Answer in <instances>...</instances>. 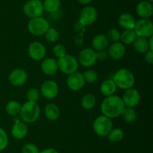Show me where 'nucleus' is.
I'll use <instances>...</instances> for the list:
<instances>
[{
	"mask_svg": "<svg viewBox=\"0 0 153 153\" xmlns=\"http://www.w3.org/2000/svg\"><path fill=\"white\" fill-rule=\"evenodd\" d=\"M126 51V50L125 45L122 42L118 41L112 43V44L109 46L108 54L112 59L120 60L125 56Z\"/></svg>",
	"mask_w": 153,
	"mask_h": 153,
	"instance_id": "18",
	"label": "nucleus"
},
{
	"mask_svg": "<svg viewBox=\"0 0 153 153\" xmlns=\"http://www.w3.org/2000/svg\"><path fill=\"white\" fill-rule=\"evenodd\" d=\"M50 27L49 22L42 16L31 18L28 22V30L34 36L43 35Z\"/></svg>",
	"mask_w": 153,
	"mask_h": 153,
	"instance_id": "6",
	"label": "nucleus"
},
{
	"mask_svg": "<svg viewBox=\"0 0 153 153\" xmlns=\"http://www.w3.org/2000/svg\"><path fill=\"white\" fill-rule=\"evenodd\" d=\"M143 58L146 63H148L149 64H152L153 63V50H149L148 51H146L144 53Z\"/></svg>",
	"mask_w": 153,
	"mask_h": 153,
	"instance_id": "38",
	"label": "nucleus"
},
{
	"mask_svg": "<svg viewBox=\"0 0 153 153\" xmlns=\"http://www.w3.org/2000/svg\"><path fill=\"white\" fill-rule=\"evenodd\" d=\"M107 137L109 141L112 142H120L124 137V132L121 128H112L111 130L107 135Z\"/></svg>",
	"mask_w": 153,
	"mask_h": 153,
	"instance_id": "30",
	"label": "nucleus"
},
{
	"mask_svg": "<svg viewBox=\"0 0 153 153\" xmlns=\"http://www.w3.org/2000/svg\"><path fill=\"white\" fill-rule=\"evenodd\" d=\"M39 153H59L55 148H48L46 149H43L42 151L39 152Z\"/></svg>",
	"mask_w": 153,
	"mask_h": 153,
	"instance_id": "40",
	"label": "nucleus"
},
{
	"mask_svg": "<svg viewBox=\"0 0 153 153\" xmlns=\"http://www.w3.org/2000/svg\"><path fill=\"white\" fill-rule=\"evenodd\" d=\"M19 117L25 123H33L37 121L40 115V108L37 102L28 101L21 106Z\"/></svg>",
	"mask_w": 153,
	"mask_h": 153,
	"instance_id": "2",
	"label": "nucleus"
},
{
	"mask_svg": "<svg viewBox=\"0 0 153 153\" xmlns=\"http://www.w3.org/2000/svg\"><path fill=\"white\" fill-rule=\"evenodd\" d=\"M98 17V11L94 6L85 5L81 10L79 16V22L83 26H91L96 22Z\"/></svg>",
	"mask_w": 153,
	"mask_h": 153,
	"instance_id": "8",
	"label": "nucleus"
},
{
	"mask_svg": "<svg viewBox=\"0 0 153 153\" xmlns=\"http://www.w3.org/2000/svg\"><path fill=\"white\" fill-rule=\"evenodd\" d=\"M57 62H58V70H61L64 74H71L77 71L79 68V64L77 58L69 54H66L64 56L58 58Z\"/></svg>",
	"mask_w": 153,
	"mask_h": 153,
	"instance_id": "4",
	"label": "nucleus"
},
{
	"mask_svg": "<svg viewBox=\"0 0 153 153\" xmlns=\"http://www.w3.org/2000/svg\"><path fill=\"white\" fill-rule=\"evenodd\" d=\"M137 34L134 29H124L120 34V42L125 44H131L137 38Z\"/></svg>",
	"mask_w": 153,
	"mask_h": 153,
	"instance_id": "27",
	"label": "nucleus"
},
{
	"mask_svg": "<svg viewBox=\"0 0 153 153\" xmlns=\"http://www.w3.org/2000/svg\"><path fill=\"white\" fill-rule=\"evenodd\" d=\"M40 68L42 72L47 76L55 74L58 70L57 60L53 58H43L40 64Z\"/></svg>",
	"mask_w": 153,
	"mask_h": 153,
	"instance_id": "19",
	"label": "nucleus"
},
{
	"mask_svg": "<svg viewBox=\"0 0 153 153\" xmlns=\"http://www.w3.org/2000/svg\"><path fill=\"white\" fill-rule=\"evenodd\" d=\"M133 46L135 51L138 53L144 54L146 51L149 50L148 38L142 37H137L133 43Z\"/></svg>",
	"mask_w": 153,
	"mask_h": 153,
	"instance_id": "24",
	"label": "nucleus"
},
{
	"mask_svg": "<svg viewBox=\"0 0 153 153\" xmlns=\"http://www.w3.org/2000/svg\"><path fill=\"white\" fill-rule=\"evenodd\" d=\"M136 13L141 19H149L153 14L152 2L143 0L136 6Z\"/></svg>",
	"mask_w": 153,
	"mask_h": 153,
	"instance_id": "17",
	"label": "nucleus"
},
{
	"mask_svg": "<svg viewBox=\"0 0 153 153\" xmlns=\"http://www.w3.org/2000/svg\"><path fill=\"white\" fill-rule=\"evenodd\" d=\"M96 102H97V99H96L95 96L91 93H87V94H84L83 97L82 98L81 104H82L83 109L86 110H90L95 106Z\"/></svg>",
	"mask_w": 153,
	"mask_h": 153,
	"instance_id": "26",
	"label": "nucleus"
},
{
	"mask_svg": "<svg viewBox=\"0 0 153 153\" xmlns=\"http://www.w3.org/2000/svg\"><path fill=\"white\" fill-rule=\"evenodd\" d=\"M93 128L98 136H107L109 132L113 128L111 118L103 115L97 117L94 121Z\"/></svg>",
	"mask_w": 153,
	"mask_h": 153,
	"instance_id": "5",
	"label": "nucleus"
},
{
	"mask_svg": "<svg viewBox=\"0 0 153 153\" xmlns=\"http://www.w3.org/2000/svg\"><path fill=\"white\" fill-rule=\"evenodd\" d=\"M152 41H153V36L148 38V43H149V50H153Z\"/></svg>",
	"mask_w": 153,
	"mask_h": 153,
	"instance_id": "42",
	"label": "nucleus"
},
{
	"mask_svg": "<svg viewBox=\"0 0 153 153\" xmlns=\"http://www.w3.org/2000/svg\"><path fill=\"white\" fill-rule=\"evenodd\" d=\"M108 56V54L106 52L105 50H104L97 51V60H99V61H105V60L107 59Z\"/></svg>",
	"mask_w": 153,
	"mask_h": 153,
	"instance_id": "39",
	"label": "nucleus"
},
{
	"mask_svg": "<svg viewBox=\"0 0 153 153\" xmlns=\"http://www.w3.org/2000/svg\"><path fill=\"white\" fill-rule=\"evenodd\" d=\"M53 53L55 55V57L57 58H61V57L64 56V55L67 54V50H66L65 46L63 44H56L53 47Z\"/></svg>",
	"mask_w": 153,
	"mask_h": 153,
	"instance_id": "36",
	"label": "nucleus"
},
{
	"mask_svg": "<svg viewBox=\"0 0 153 153\" xmlns=\"http://www.w3.org/2000/svg\"><path fill=\"white\" fill-rule=\"evenodd\" d=\"M28 128L26 123L17 119L13 123L11 128V135L16 140H22L28 134Z\"/></svg>",
	"mask_w": 153,
	"mask_h": 153,
	"instance_id": "16",
	"label": "nucleus"
},
{
	"mask_svg": "<svg viewBox=\"0 0 153 153\" xmlns=\"http://www.w3.org/2000/svg\"><path fill=\"white\" fill-rule=\"evenodd\" d=\"M146 1L149 2H153V0H146Z\"/></svg>",
	"mask_w": 153,
	"mask_h": 153,
	"instance_id": "43",
	"label": "nucleus"
},
{
	"mask_svg": "<svg viewBox=\"0 0 153 153\" xmlns=\"http://www.w3.org/2000/svg\"><path fill=\"white\" fill-rule=\"evenodd\" d=\"M112 80L115 82L117 87L123 90L133 88L135 82L134 74L127 68H120L117 70Z\"/></svg>",
	"mask_w": 153,
	"mask_h": 153,
	"instance_id": "3",
	"label": "nucleus"
},
{
	"mask_svg": "<svg viewBox=\"0 0 153 153\" xmlns=\"http://www.w3.org/2000/svg\"><path fill=\"white\" fill-rule=\"evenodd\" d=\"M137 37L149 38L153 35V23L149 19H141L136 21L134 28Z\"/></svg>",
	"mask_w": 153,
	"mask_h": 153,
	"instance_id": "9",
	"label": "nucleus"
},
{
	"mask_svg": "<svg viewBox=\"0 0 153 153\" xmlns=\"http://www.w3.org/2000/svg\"><path fill=\"white\" fill-rule=\"evenodd\" d=\"M97 61V51L93 48H85L82 50L79 55L78 62L85 68L92 67Z\"/></svg>",
	"mask_w": 153,
	"mask_h": 153,
	"instance_id": "10",
	"label": "nucleus"
},
{
	"mask_svg": "<svg viewBox=\"0 0 153 153\" xmlns=\"http://www.w3.org/2000/svg\"><path fill=\"white\" fill-rule=\"evenodd\" d=\"M117 86L112 79H108L103 81L100 86V92L105 97L114 94L117 91Z\"/></svg>",
	"mask_w": 153,
	"mask_h": 153,
	"instance_id": "22",
	"label": "nucleus"
},
{
	"mask_svg": "<svg viewBox=\"0 0 153 153\" xmlns=\"http://www.w3.org/2000/svg\"><path fill=\"white\" fill-rule=\"evenodd\" d=\"M61 0H44L43 2V10L49 14L58 12L61 8Z\"/></svg>",
	"mask_w": 153,
	"mask_h": 153,
	"instance_id": "25",
	"label": "nucleus"
},
{
	"mask_svg": "<svg viewBox=\"0 0 153 153\" xmlns=\"http://www.w3.org/2000/svg\"><path fill=\"white\" fill-rule=\"evenodd\" d=\"M39 149L34 144L26 143L22 147V153H39Z\"/></svg>",
	"mask_w": 153,
	"mask_h": 153,
	"instance_id": "37",
	"label": "nucleus"
},
{
	"mask_svg": "<svg viewBox=\"0 0 153 153\" xmlns=\"http://www.w3.org/2000/svg\"><path fill=\"white\" fill-rule=\"evenodd\" d=\"M8 145V136L3 128H0V152L6 148Z\"/></svg>",
	"mask_w": 153,
	"mask_h": 153,
	"instance_id": "35",
	"label": "nucleus"
},
{
	"mask_svg": "<svg viewBox=\"0 0 153 153\" xmlns=\"http://www.w3.org/2000/svg\"><path fill=\"white\" fill-rule=\"evenodd\" d=\"M82 74H83V77L85 81V83L86 82L89 84L94 83L97 80V79H98L97 73L94 70H92V69H88Z\"/></svg>",
	"mask_w": 153,
	"mask_h": 153,
	"instance_id": "32",
	"label": "nucleus"
},
{
	"mask_svg": "<svg viewBox=\"0 0 153 153\" xmlns=\"http://www.w3.org/2000/svg\"><path fill=\"white\" fill-rule=\"evenodd\" d=\"M40 92L37 88H31L27 91L26 92V98L28 101L37 102L40 98Z\"/></svg>",
	"mask_w": 153,
	"mask_h": 153,
	"instance_id": "34",
	"label": "nucleus"
},
{
	"mask_svg": "<svg viewBox=\"0 0 153 153\" xmlns=\"http://www.w3.org/2000/svg\"><path fill=\"white\" fill-rule=\"evenodd\" d=\"M122 100L126 107L134 108L140 101V94L136 88H131L125 90Z\"/></svg>",
	"mask_w": 153,
	"mask_h": 153,
	"instance_id": "13",
	"label": "nucleus"
},
{
	"mask_svg": "<svg viewBox=\"0 0 153 153\" xmlns=\"http://www.w3.org/2000/svg\"><path fill=\"white\" fill-rule=\"evenodd\" d=\"M8 80L13 86H22L28 80V74L26 70L22 68H15L9 74Z\"/></svg>",
	"mask_w": 153,
	"mask_h": 153,
	"instance_id": "14",
	"label": "nucleus"
},
{
	"mask_svg": "<svg viewBox=\"0 0 153 153\" xmlns=\"http://www.w3.org/2000/svg\"><path fill=\"white\" fill-rule=\"evenodd\" d=\"M79 2V4H83V5H88L89 4H91L94 0H77Z\"/></svg>",
	"mask_w": 153,
	"mask_h": 153,
	"instance_id": "41",
	"label": "nucleus"
},
{
	"mask_svg": "<svg viewBox=\"0 0 153 153\" xmlns=\"http://www.w3.org/2000/svg\"><path fill=\"white\" fill-rule=\"evenodd\" d=\"M44 114L49 120L55 121L60 117L61 111L56 104L53 103H49L45 106Z\"/></svg>",
	"mask_w": 153,
	"mask_h": 153,
	"instance_id": "23",
	"label": "nucleus"
},
{
	"mask_svg": "<svg viewBox=\"0 0 153 153\" xmlns=\"http://www.w3.org/2000/svg\"><path fill=\"white\" fill-rule=\"evenodd\" d=\"M124 108L125 105L122 98L115 94L105 97L101 104L102 113L109 118H114L120 116Z\"/></svg>",
	"mask_w": 153,
	"mask_h": 153,
	"instance_id": "1",
	"label": "nucleus"
},
{
	"mask_svg": "<svg viewBox=\"0 0 153 153\" xmlns=\"http://www.w3.org/2000/svg\"><path fill=\"white\" fill-rule=\"evenodd\" d=\"M135 18L129 13H123L118 17V24L123 29H134Z\"/></svg>",
	"mask_w": 153,
	"mask_h": 153,
	"instance_id": "20",
	"label": "nucleus"
},
{
	"mask_svg": "<svg viewBox=\"0 0 153 153\" xmlns=\"http://www.w3.org/2000/svg\"><path fill=\"white\" fill-rule=\"evenodd\" d=\"M45 36V38L49 43H55L58 40V37H59V34L56 28H53V27H49L47 29V31L45 32L43 34Z\"/></svg>",
	"mask_w": 153,
	"mask_h": 153,
	"instance_id": "31",
	"label": "nucleus"
},
{
	"mask_svg": "<svg viewBox=\"0 0 153 153\" xmlns=\"http://www.w3.org/2000/svg\"><path fill=\"white\" fill-rule=\"evenodd\" d=\"M59 88L58 83L52 80H47L42 83L40 94L46 99H54L58 96Z\"/></svg>",
	"mask_w": 153,
	"mask_h": 153,
	"instance_id": "12",
	"label": "nucleus"
},
{
	"mask_svg": "<svg viewBox=\"0 0 153 153\" xmlns=\"http://www.w3.org/2000/svg\"><path fill=\"white\" fill-rule=\"evenodd\" d=\"M85 81L83 74L80 72L76 71L68 76L67 79V85L72 91H79L85 86Z\"/></svg>",
	"mask_w": 153,
	"mask_h": 153,
	"instance_id": "15",
	"label": "nucleus"
},
{
	"mask_svg": "<svg viewBox=\"0 0 153 153\" xmlns=\"http://www.w3.org/2000/svg\"><path fill=\"white\" fill-rule=\"evenodd\" d=\"M22 10L24 14L30 19L41 16L44 11L43 2L40 0H28L24 4Z\"/></svg>",
	"mask_w": 153,
	"mask_h": 153,
	"instance_id": "7",
	"label": "nucleus"
},
{
	"mask_svg": "<svg viewBox=\"0 0 153 153\" xmlns=\"http://www.w3.org/2000/svg\"><path fill=\"white\" fill-rule=\"evenodd\" d=\"M106 37H107L108 41L115 43V42H118L120 40V33L117 28H111L108 31Z\"/></svg>",
	"mask_w": 153,
	"mask_h": 153,
	"instance_id": "33",
	"label": "nucleus"
},
{
	"mask_svg": "<svg viewBox=\"0 0 153 153\" xmlns=\"http://www.w3.org/2000/svg\"><path fill=\"white\" fill-rule=\"evenodd\" d=\"M108 40L105 34H98L92 39L93 49L95 51L104 50L108 46Z\"/></svg>",
	"mask_w": 153,
	"mask_h": 153,
	"instance_id": "21",
	"label": "nucleus"
},
{
	"mask_svg": "<svg viewBox=\"0 0 153 153\" xmlns=\"http://www.w3.org/2000/svg\"><path fill=\"white\" fill-rule=\"evenodd\" d=\"M120 116L122 117L123 120L125 121L126 122L131 123L137 119V112L134 110V108L126 107V106H125V108L123 110L122 113H121Z\"/></svg>",
	"mask_w": 153,
	"mask_h": 153,
	"instance_id": "29",
	"label": "nucleus"
},
{
	"mask_svg": "<svg viewBox=\"0 0 153 153\" xmlns=\"http://www.w3.org/2000/svg\"><path fill=\"white\" fill-rule=\"evenodd\" d=\"M28 54L31 59L41 61L46 57V48L41 42H31L28 47Z\"/></svg>",
	"mask_w": 153,
	"mask_h": 153,
	"instance_id": "11",
	"label": "nucleus"
},
{
	"mask_svg": "<svg viewBox=\"0 0 153 153\" xmlns=\"http://www.w3.org/2000/svg\"><path fill=\"white\" fill-rule=\"evenodd\" d=\"M21 106L22 105L17 100H9L5 106V111L8 115L11 116H17L19 114Z\"/></svg>",
	"mask_w": 153,
	"mask_h": 153,
	"instance_id": "28",
	"label": "nucleus"
}]
</instances>
